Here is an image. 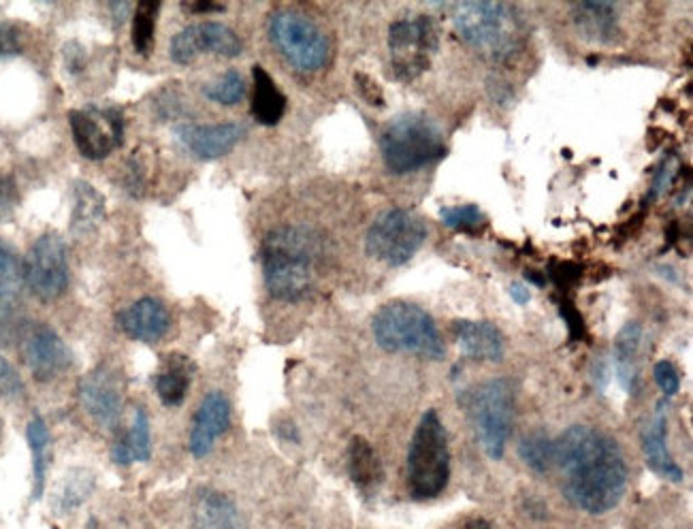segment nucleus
<instances>
[{
  "mask_svg": "<svg viewBox=\"0 0 693 529\" xmlns=\"http://www.w3.org/2000/svg\"><path fill=\"white\" fill-rule=\"evenodd\" d=\"M555 466L566 500L587 512L606 515L627 491V461L619 442L591 425H572L555 438Z\"/></svg>",
  "mask_w": 693,
  "mask_h": 529,
  "instance_id": "obj_1",
  "label": "nucleus"
},
{
  "mask_svg": "<svg viewBox=\"0 0 693 529\" xmlns=\"http://www.w3.org/2000/svg\"><path fill=\"white\" fill-rule=\"evenodd\" d=\"M325 254L322 237L303 224H284L263 242V276L273 299L297 303L314 291L318 263Z\"/></svg>",
  "mask_w": 693,
  "mask_h": 529,
  "instance_id": "obj_2",
  "label": "nucleus"
},
{
  "mask_svg": "<svg viewBox=\"0 0 693 529\" xmlns=\"http://www.w3.org/2000/svg\"><path fill=\"white\" fill-rule=\"evenodd\" d=\"M457 37L491 62H508L525 45V22L519 11L493 0H467L450 5Z\"/></svg>",
  "mask_w": 693,
  "mask_h": 529,
  "instance_id": "obj_3",
  "label": "nucleus"
},
{
  "mask_svg": "<svg viewBox=\"0 0 693 529\" xmlns=\"http://www.w3.org/2000/svg\"><path fill=\"white\" fill-rule=\"evenodd\" d=\"M372 331L386 352H404L427 361H442L446 346L429 312L410 301H389L376 312Z\"/></svg>",
  "mask_w": 693,
  "mask_h": 529,
  "instance_id": "obj_4",
  "label": "nucleus"
},
{
  "mask_svg": "<svg viewBox=\"0 0 693 529\" xmlns=\"http://www.w3.org/2000/svg\"><path fill=\"white\" fill-rule=\"evenodd\" d=\"M380 152L386 169L395 175H408L446 156L444 131L429 116L410 111L386 124Z\"/></svg>",
  "mask_w": 693,
  "mask_h": 529,
  "instance_id": "obj_5",
  "label": "nucleus"
},
{
  "mask_svg": "<svg viewBox=\"0 0 693 529\" xmlns=\"http://www.w3.org/2000/svg\"><path fill=\"white\" fill-rule=\"evenodd\" d=\"M450 483V444L440 414L427 410L408 448V491L416 502L435 500Z\"/></svg>",
  "mask_w": 693,
  "mask_h": 529,
  "instance_id": "obj_6",
  "label": "nucleus"
},
{
  "mask_svg": "<svg viewBox=\"0 0 693 529\" xmlns=\"http://www.w3.org/2000/svg\"><path fill=\"white\" fill-rule=\"evenodd\" d=\"M465 410L485 455L491 461L504 459L514 416L512 382L508 378H489L476 384L465 395Z\"/></svg>",
  "mask_w": 693,
  "mask_h": 529,
  "instance_id": "obj_7",
  "label": "nucleus"
},
{
  "mask_svg": "<svg viewBox=\"0 0 693 529\" xmlns=\"http://www.w3.org/2000/svg\"><path fill=\"white\" fill-rule=\"evenodd\" d=\"M269 39L301 73H316L331 60L329 37L312 18L295 9H278L269 15Z\"/></svg>",
  "mask_w": 693,
  "mask_h": 529,
  "instance_id": "obj_8",
  "label": "nucleus"
},
{
  "mask_svg": "<svg viewBox=\"0 0 693 529\" xmlns=\"http://www.w3.org/2000/svg\"><path fill=\"white\" fill-rule=\"evenodd\" d=\"M425 239V220L404 207H393L380 214L369 227L365 248L376 261L389 267H401L412 261V256L423 248Z\"/></svg>",
  "mask_w": 693,
  "mask_h": 529,
  "instance_id": "obj_9",
  "label": "nucleus"
},
{
  "mask_svg": "<svg viewBox=\"0 0 693 529\" xmlns=\"http://www.w3.org/2000/svg\"><path fill=\"white\" fill-rule=\"evenodd\" d=\"M389 52L393 75L399 82L421 77L438 52V28L429 15L395 20L389 28Z\"/></svg>",
  "mask_w": 693,
  "mask_h": 529,
  "instance_id": "obj_10",
  "label": "nucleus"
},
{
  "mask_svg": "<svg viewBox=\"0 0 693 529\" xmlns=\"http://www.w3.org/2000/svg\"><path fill=\"white\" fill-rule=\"evenodd\" d=\"M24 284L39 301H56L69 286V252L58 233H43L24 259Z\"/></svg>",
  "mask_w": 693,
  "mask_h": 529,
  "instance_id": "obj_11",
  "label": "nucleus"
},
{
  "mask_svg": "<svg viewBox=\"0 0 693 529\" xmlns=\"http://www.w3.org/2000/svg\"><path fill=\"white\" fill-rule=\"evenodd\" d=\"M73 141L84 158L103 160L122 146L124 114L120 107L88 105L69 114Z\"/></svg>",
  "mask_w": 693,
  "mask_h": 529,
  "instance_id": "obj_12",
  "label": "nucleus"
},
{
  "mask_svg": "<svg viewBox=\"0 0 693 529\" xmlns=\"http://www.w3.org/2000/svg\"><path fill=\"white\" fill-rule=\"evenodd\" d=\"M241 52H244V43L239 35L222 22L190 24L171 41V58L177 64H190L201 54L237 58Z\"/></svg>",
  "mask_w": 693,
  "mask_h": 529,
  "instance_id": "obj_13",
  "label": "nucleus"
},
{
  "mask_svg": "<svg viewBox=\"0 0 693 529\" xmlns=\"http://www.w3.org/2000/svg\"><path fill=\"white\" fill-rule=\"evenodd\" d=\"M22 355L28 372L39 382H52L71 367L73 355L60 338V333L50 325H32L26 329L22 340Z\"/></svg>",
  "mask_w": 693,
  "mask_h": 529,
  "instance_id": "obj_14",
  "label": "nucleus"
},
{
  "mask_svg": "<svg viewBox=\"0 0 693 529\" xmlns=\"http://www.w3.org/2000/svg\"><path fill=\"white\" fill-rule=\"evenodd\" d=\"M79 399L92 419L105 429H116L122 416V384L114 367L99 365L79 382Z\"/></svg>",
  "mask_w": 693,
  "mask_h": 529,
  "instance_id": "obj_15",
  "label": "nucleus"
},
{
  "mask_svg": "<svg viewBox=\"0 0 693 529\" xmlns=\"http://www.w3.org/2000/svg\"><path fill=\"white\" fill-rule=\"evenodd\" d=\"M175 135L182 146L201 160L227 156L237 143L246 137V126L239 122L224 124H180Z\"/></svg>",
  "mask_w": 693,
  "mask_h": 529,
  "instance_id": "obj_16",
  "label": "nucleus"
},
{
  "mask_svg": "<svg viewBox=\"0 0 693 529\" xmlns=\"http://www.w3.org/2000/svg\"><path fill=\"white\" fill-rule=\"evenodd\" d=\"M229 425H231V402L227 399V395L220 391L207 393L190 427L188 446H190L192 457L203 459L212 453L216 442L227 434Z\"/></svg>",
  "mask_w": 693,
  "mask_h": 529,
  "instance_id": "obj_17",
  "label": "nucleus"
},
{
  "mask_svg": "<svg viewBox=\"0 0 693 529\" xmlns=\"http://www.w3.org/2000/svg\"><path fill=\"white\" fill-rule=\"evenodd\" d=\"M668 412H670V399L662 397L655 404V412L651 416L649 425L642 431V451L647 466L670 483H683L685 472L676 463V459L670 453L668 446Z\"/></svg>",
  "mask_w": 693,
  "mask_h": 529,
  "instance_id": "obj_18",
  "label": "nucleus"
},
{
  "mask_svg": "<svg viewBox=\"0 0 693 529\" xmlns=\"http://www.w3.org/2000/svg\"><path fill=\"white\" fill-rule=\"evenodd\" d=\"M457 346L467 359L499 363L506 357V338L489 320L461 318L453 323Z\"/></svg>",
  "mask_w": 693,
  "mask_h": 529,
  "instance_id": "obj_19",
  "label": "nucleus"
},
{
  "mask_svg": "<svg viewBox=\"0 0 693 529\" xmlns=\"http://www.w3.org/2000/svg\"><path fill=\"white\" fill-rule=\"evenodd\" d=\"M120 329L137 342L154 344L171 327V316L163 301L154 297H143L118 314Z\"/></svg>",
  "mask_w": 693,
  "mask_h": 529,
  "instance_id": "obj_20",
  "label": "nucleus"
},
{
  "mask_svg": "<svg viewBox=\"0 0 693 529\" xmlns=\"http://www.w3.org/2000/svg\"><path fill=\"white\" fill-rule=\"evenodd\" d=\"M22 284L24 269L20 256L9 242L0 239V340H7L13 333L20 308Z\"/></svg>",
  "mask_w": 693,
  "mask_h": 529,
  "instance_id": "obj_21",
  "label": "nucleus"
},
{
  "mask_svg": "<svg viewBox=\"0 0 693 529\" xmlns=\"http://www.w3.org/2000/svg\"><path fill=\"white\" fill-rule=\"evenodd\" d=\"M640 348H642V325L627 323L617 333L612 344V365L621 384V389L630 395L640 391Z\"/></svg>",
  "mask_w": 693,
  "mask_h": 529,
  "instance_id": "obj_22",
  "label": "nucleus"
},
{
  "mask_svg": "<svg viewBox=\"0 0 693 529\" xmlns=\"http://www.w3.org/2000/svg\"><path fill=\"white\" fill-rule=\"evenodd\" d=\"M574 9V22L580 35L593 43L610 45L621 39L619 9L612 3H578Z\"/></svg>",
  "mask_w": 693,
  "mask_h": 529,
  "instance_id": "obj_23",
  "label": "nucleus"
},
{
  "mask_svg": "<svg viewBox=\"0 0 693 529\" xmlns=\"http://www.w3.org/2000/svg\"><path fill=\"white\" fill-rule=\"evenodd\" d=\"M192 376H195V363L180 352H171L160 361V370L156 374V393L158 399L169 408H177L186 402Z\"/></svg>",
  "mask_w": 693,
  "mask_h": 529,
  "instance_id": "obj_24",
  "label": "nucleus"
},
{
  "mask_svg": "<svg viewBox=\"0 0 693 529\" xmlns=\"http://www.w3.org/2000/svg\"><path fill=\"white\" fill-rule=\"evenodd\" d=\"M348 474L361 493L374 495L382 480H384V470L380 457L376 453V448L369 444L363 436H354L348 446Z\"/></svg>",
  "mask_w": 693,
  "mask_h": 529,
  "instance_id": "obj_25",
  "label": "nucleus"
},
{
  "mask_svg": "<svg viewBox=\"0 0 693 529\" xmlns=\"http://www.w3.org/2000/svg\"><path fill=\"white\" fill-rule=\"evenodd\" d=\"M254 79V94H252V116L254 120L263 126H276L286 114V96L273 82V77L256 64L252 69Z\"/></svg>",
  "mask_w": 693,
  "mask_h": 529,
  "instance_id": "obj_26",
  "label": "nucleus"
},
{
  "mask_svg": "<svg viewBox=\"0 0 693 529\" xmlns=\"http://www.w3.org/2000/svg\"><path fill=\"white\" fill-rule=\"evenodd\" d=\"M26 440L32 455V498L41 500L45 493L47 470H50V459H52V436L39 414H35L30 419L26 427Z\"/></svg>",
  "mask_w": 693,
  "mask_h": 529,
  "instance_id": "obj_27",
  "label": "nucleus"
},
{
  "mask_svg": "<svg viewBox=\"0 0 693 529\" xmlns=\"http://www.w3.org/2000/svg\"><path fill=\"white\" fill-rule=\"evenodd\" d=\"M195 521L197 529H244L233 500L212 489L199 493Z\"/></svg>",
  "mask_w": 693,
  "mask_h": 529,
  "instance_id": "obj_28",
  "label": "nucleus"
},
{
  "mask_svg": "<svg viewBox=\"0 0 693 529\" xmlns=\"http://www.w3.org/2000/svg\"><path fill=\"white\" fill-rule=\"evenodd\" d=\"M105 218V199L99 190L88 182L73 184V210L71 231L75 235H90Z\"/></svg>",
  "mask_w": 693,
  "mask_h": 529,
  "instance_id": "obj_29",
  "label": "nucleus"
},
{
  "mask_svg": "<svg viewBox=\"0 0 693 529\" xmlns=\"http://www.w3.org/2000/svg\"><path fill=\"white\" fill-rule=\"evenodd\" d=\"M152 455V429H150V419L141 408L135 410L133 416V427L128 429V434L122 436L116 444L111 457L120 466H128L133 461H148Z\"/></svg>",
  "mask_w": 693,
  "mask_h": 529,
  "instance_id": "obj_30",
  "label": "nucleus"
},
{
  "mask_svg": "<svg viewBox=\"0 0 693 529\" xmlns=\"http://www.w3.org/2000/svg\"><path fill=\"white\" fill-rule=\"evenodd\" d=\"M519 457L531 472L546 474L555 466V440L544 431H534L521 440Z\"/></svg>",
  "mask_w": 693,
  "mask_h": 529,
  "instance_id": "obj_31",
  "label": "nucleus"
},
{
  "mask_svg": "<svg viewBox=\"0 0 693 529\" xmlns=\"http://www.w3.org/2000/svg\"><path fill=\"white\" fill-rule=\"evenodd\" d=\"M94 489V476L88 470H73L67 478H64L62 489L58 491L56 500H54V508L62 515H67V512L75 510L82 506Z\"/></svg>",
  "mask_w": 693,
  "mask_h": 529,
  "instance_id": "obj_32",
  "label": "nucleus"
},
{
  "mask_svg": "<svg viewBox=\"0 0 693 529\" xmlns=\"http://www.w3.org/2000/svg\"><path fill=\"white\" fill-rule=\"evenodd\" d=\"M158 11H160L158 0H141L133 13V45L141 56L152 54Z\"/></svg>",
  "mask_w": 693,
  "mask_h": 529,
  "instance_id": "obj_33",
  "label": "nucleus"
},
{
  "mask_svg": "<svg viewBox=\"0 0 693 529\" xmlns=\"http://www.w3.org/2000/svg\"><path fill=\"white\" fill-rule=\"evenodd\" d=\"M246 90H248L246 79L237 69H229L220 79H216V82L203 86V94L207 96V99L224 107L239 105L241 101H244Z\"/></svg>",
  "mask_w": 693,
  "mask_h": 529,
  "instance_id": "obj_34",
  "label": "nucleus"
},
{
  "mask_svg": "<svg viewBox=\"0 0 693 529\" xmlns=\"http://www.w3.org/2000/svg\"><path fill=\"white\" fill-rule=\"evenodd\" d=\"M440 220L448 229L476 235L487 229V216L478 210V205L465 203V205H448L440 210Z\"/></svg>",
  "mask_w": 693,
  "mask_h": 529,
  "instance_id": "obj_35",
  "label": "nucleus"
},
{
  "mask_svg": "<svg viewBox=\"0 0 693 529\" xmlns=\"http://www.w3.org/2000/svg\"><path fill=\"white\" fill-rule=\"evenodd\" d=\"M653 378H655V384L659 387V391H662V397L672 399V397L679 395L681 372L672 361H666V359L657 361L653 367Z\"/></svg>",
  "mask_w": 693,
  "mask_h": 529,
  "instance_id": "obj_36",
  "label": "nucleus"
},
{
  "mask_svg": "<svg viewBox=\"0 0 693 529\" xmlns=\"http://www.w3.org/2000/svg\"><path fill=\"white\" fill-rule=\"evenodd\" d=\"M24 395V382L18 370L0 355V399H20Z\"/></svg>",
  "mask_w": 693,
  "mask_h": 529,
  "instance_id": "obj_37",
  "label": "nucleus"
},
{
  "mask_svg": "<svg viewBox=\"0 0 693 529\" xmlns=\"http://www.w3.org/2000/svg\"><path fill=\"white\" fill-rule=\"evenodd\" d=\"M559 314L561 318L566 320V325H568V333H570V340L572 342H580V340H585L587 338V327H585V320L583 316H580V312L576 310L574 303L570 299H563L559 303Z\"/></svg>",
  "mask_w": 693,
  "mask_h": 529,
  "instance_id": "obj_38",
  "label": "nucleus"
},
{
  "mask_svg": "<svg viewBox=\"0 0 693 529\" xmlns=\"http://www.w3.org/2000/svg\"><path fill=\"white\" fill-rule=\"evenodd\" d=\"M20 195L18 186L9 178V175H0V222L9 220L18 207Z\"/></svg>",
  "mask_w": 693,
  "mask_h": 529,
  "instance_id": "obj_39",
  "label": "nucleus"
},
{
  "mask_svg": "<svg viewBox=\"0 0 693 529\" xmlns=\"http://www.w3.org/2000/svg\"><path fill=\"white\" fill-rule=\"evenodd\" d=\"M676 169H679V160H676V156H670L668 160H664V165L659 167L655 180H653V186H651V197H649L651 201L662 197L664 192L670 188L674 175H676Z\"/></svg>",
  "mask_w": 693,
  "mask_h": 529,
  "instance_id": "obj_40",
  "label": "nucleus"
},
{
  "mask_svg": "<svg viewBox=\"0 0 693 529\" xmlns=\"http://www.w3.org/2000/svg\"><path fill=\"white\" fill-rule=\"evenodd\" d=\"M22 52V37L15 26L0 22V60Z\"/></svg>",
  "mask_w": 693,
  "mask_h": 529,
  "instance_id": "obj_41",
  "label": "nucleus"
},
{
  "mask_svg": "<svg viewBox=\"0 0 693 529\" xmlns=\"http://www.w3.org/2000/svg\"><path fill=\"white\" fill-rule=\"evenodd\" d=\"M357 88H359L361 96L369 105H374V107H382L384 105L382 90H380V86L374 82L372 77H367L363 73L357 75Z\"/></svg>",
  "mask_w": 693,
  "mask_h": 529,
  "instance_id": "obj_42",
  "label": "nucleus"
},
{
  "mask_svg": "<svg viewBox=\"0 0 693 529\" xmlns=\"http://www.w3.org/2000/svg\"><path fill=\"white\" fill-rule=\"evenodd\" d=\"M510 297L514 303H519V306H527L531 301V291L525 282H514L510 286Z\"/></svg>",
  "mask_w": 693,
  "mask_h": 529,
  "instance_id": "obj_43",
  "label": "nucleus"
},
{
  "mask_svg": "<svg viewBox=\"0 0 693 529\" xmlns=\"http://www.w3.org/2000/svg\"><path fill=\"white\" fill-rule=\"evenodd\" d=\"M184 9H188L190 13H212V11H224V5H216V3H186Z\"/></svg>",
  "mask_w": 693,
  "mask_h": 529,
  "instance_id": "obj_44",
  "label": "nucleus"
},
{
  "mask_svg": "<svg viewBox=\"0 0 693 529\" xmlns=\"http://www.w3.org/2000/svg\"><path fill=\"white\" fill-rule=\"evenodd\" d=\"M463 529H493V527H491V523H489L487 519L474 517V519H470V521H467V523L463 525Z\"/></svg>",
  "mask_w": 693,
  "mask_h": 529,
  "instance_id": "obj_45",
  "label": "nucleus"
}]
</instances>
